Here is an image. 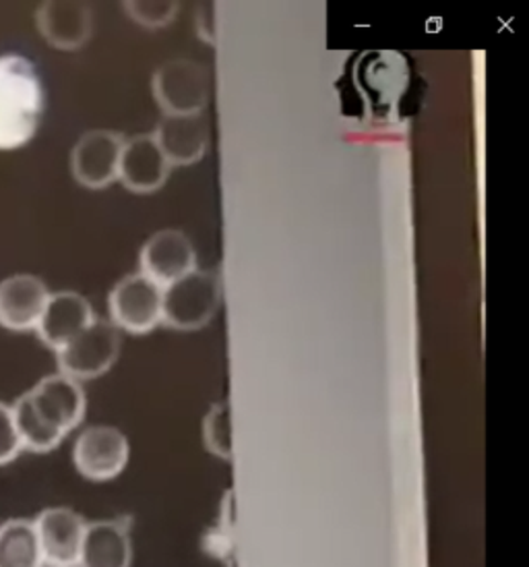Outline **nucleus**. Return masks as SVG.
<instances>
[{
    "instance_id": "nucleus-1",
    "label": "nucleus",
    "mask_w": 529,
    "mask_h": 567,
    "mask_svg": "<svg viewBox=\"0 0 529 567\" xmlns=\"http://www.w3.org/2000/svg\"><path fill=\"white\" fill-rule=\"evenodd\" d=\"M44 114V87L35 64L21 54L0 56V152L32 142Z\"/></svg>"
},
{
    "instance_id": "nucleus-2",
    "label": "nucleus",
    "mask_w": 529,
    "mask_h": 567,
    "mask_svg": "<svg viewBox=\"0 0 529 567\" xmlns=\"http://www.w3.org/2000/svg\"><path fill=\"white\" fill-rule=\"evenodd\" d=\"M221 280L216 271L193 269L178 282L164 288L162 323L176 331H197L218 316Z\"/></svg>"
},
{
    "instance_id": "nucleus-3",
    "label": "nucleus",
    "mask_w": 529,
    "mask_h": 567,
    "mask_svg": "<svg viewBox=\"0 0 529 567\" xmlns=\"http://www.w3.org/2000/svg\"><path fill=\"white\" fill-rule=\"evenodd\" d=\"M121 330L110 319H97L56 352L59 371L79 383L106 375L121 354Z\"/></svg>"
},
{
    "instance_id": "nucleus-4",
    "label": "nucleus",
    "mask_w": 529,
    "mask_h": 567,
    "mask_svg": "<svg viewBox=\"0 0 529 567\" xmlns=\"http://www.w3.org/2000/svg\"><path fill=\"white\" fill-rule=\"evenodd\" d=\"M209 71L188 59H172L157 66L152 90L166 116L201 114L209 102Z\"/></svg>"
},
{
    "instance_id": "nucleus-5",
    "label": "nucleus",
    "mask_w": 529,
    "mask_h": 567,
    "mask_svg": "<svg viewBox=\"0 0 529 567\" xmlns=\"http://www.w3.org/2000/svg\"><path fill=\"white\" fill-rule=\"evenodd\" d=\"M131 445L116 426L92 425L83 429L73 445V464L83 478L106 483L125 473Z\"/></svg>"
},
{
    "instance_id": "nucleus-6",
    "label": "nucleus",
    "mask_w": 529,
    "mask_h": 567,
    "mask_svg": "<svg viewBox=\"0 0 529 567\" xmlns=\"http://www.w3.org/2000/svg\"><path fill=\"white\" fill-rule=\"evenodd\" d=\"M164 290L141 271L125 276L108 297L110 321L118 330L143 336L162 323Z\"/></svg>"
},
{
    "instance_id": "nucleus-7",
    "label": "nucleus",
    "mask_w": 529,
    "mask_h": 567,
    "mask_svg": "<svg viewBox=\"0 0 529 567\" xmlns=\"http://www.w3.org/2000/svg\"><path fill=\"white\" fill-rule=\"evenodd\" d=\"M125 140L108 128H94L79 137L71 152V173L85 189H106L118 181Z\"/></svg>"
},
{
    "instance_id": "nucleus-8",
    "label": "nucleus",
    "mask_w": 529,
    "mask_h": 567,
    "mask_svg": "<svg viewBox=\"0 0 529 567\" xmlns=\"http://www.w3.org/2000/svg\"><path fill=\"white\" fill-rule=\"evenodd\" d=\"M35 412L46 421L48 425L63 433L64 437L75 431L87 410V398L83 385L77 379L64 373H52L40 379L32 390L25 392Z\"/></svg>"
},
{
    "instance_id": "nucleus-9",
    "label": "nucleus",
    "mask_w": 529,
    "mask_h": 567,
    "mask_svg": "<svg viewBox=\"0 0 529 567\" xmlns=\"http://www.w3.org/2000/svg\"><path fill=\"white\" fill-rule=\"evenodd\" d=\"M33 526L40 540V549L46 567H77L79 553L87 520L66 505H54L42 509Z\"/></svg>"
},
{
    "instance_id": "nucleus-10",
    "label": "nucleus",
    "mask_w": 529,
    "mask_h": 567,
    "mask_svg": "<svg viewBox=\"0 0 529 567\" xmlns=\"http://www.w3.org/2000/svg\"><path fill=\"white\" fill-rule=\"evenodd\" d=\"M141 274L162 290L197 269V252L180 230H159L141 249Z\"/></svg>"
},
{
    "instance_id": "nucleus-11",
    "label": "nucleus",
    "mask_w": 529,
    "mask_h": 567,
    "mask_svg": "<svg viewBox=\"0 0 529 567\" xmlns=\"http://www.w3.org/2000/svg\"><path fill=\"white\" fill-rule=\"evenodd\" d=\"M94 319V309L90 300L73 290H63L48 297L35 333L44 342V347L59 352L73 338H77Z\"/></svg>"
},
{
    "instance_id": "nucleus-12",
    "label": "nucleus",
    "mask_w": 529,
    "mask_h": 567,
    "mask_svg": "<svg viewBox=\"0 0 529 567\" xmlns=\"http://www.w3.org/2000/svg\"><path fill=\"white\" fill-rule=\"evenodd\" d=\"M172 166L157 147L154 135H137L126 140L118 164V181L137 195L156 193L170 178Z\"/></svg>"
},
{
    "instance_id": "nucleus-13",
    "label": "nucleus",
    "mask_w": 529,
    "mask_h": 567,
    "mask_svg": "<svg viewBox=\"0 0 529 567\" xmlns=\"http://www.w3.org/2000/svg\"><path fill=\"white\" fill-rule=\"evenodd\" d=\"M46 284L32 274H17L0 282V326L11 331H35L46 307Z\"/></svg>"
},
{
    "instance_id": "nucleus-14",
    "label": "nucleus",
    "mask_w": 529,
    "mask_h": 567,
    "mask_svg": "<svg viewBox=\"0 0 529 567\" xmlns=\"http://www.w3.org/2000/svg\"><path fill=\"white\" fill-rule=\"evenodd\" d=\"M35 23L50 47L79 50L94 32L92 9L83 2H44L35 13Z\"/></svg>"
},
{
    "instance_id": "nucleus-15",
    "label": "nucleus",
    "mask_w": 529,
    "mask_h": 567,
    "mask_svg": "<svg viewBox=\"0 0 529 567\" xmlns=\"http://www.w3.org/2000/svg\"><path fill=\"white\" fill-rule=\"evenodd\" d=\"M154 140L170 166H190L207 154L209 125L203 114H164V118L157 123Z\"/></svg>"
},
{
    "instance_id": "nucleus-16",
    "label": "nucleus",
    "mask_w": 529,
    "mask_h": 567,
    "mask_svg": "<svg viewBox=\"0 0 529 567\" xmlns=\"http://www.w3.org/2000/svg\"><path fill=\"white\" fill-rule=\"evenodd\" d=\"M133 540L121 520L87 522L77 567H131Z\"/></svg>"
},
{
    "instance_id": "nucleus-17",
    "label": "nucleus",
    "mask_w": 529,
    "mask_h": 567,
    "mask_svg": "<svg viewBox=\"0 0 529 567\" xmlns=\"http://www.w3.org/2000/svg\"><path fill=\"white\" fill-rule=\"evenodd\" d=\"M0 567H46L33 520L0 522Z\"/></svg>"
},
{
    "instance_id": "nucleus-18",
    "label": "nucleus",
    "mask_w": 529,
    "mask_h": 567,
    "mask_svg": "<svg viewBox=\"0 0 529 567\" xmlns=\"http://www.w3.org/2000/svg\"><path fill=\"white\" fill-rule=\"evenodd\" d=\"M17 433L23 445V452L50 454L64 442L63 433L48 425L46 421L35 412L28 394H21L11 404Z\"/></svg>"
},
{
    "instance_id": "nucleus-19",
    "label": "nucleus",
    "mask_w": 529,
    "mask_h": 567,
    "mask_svg": "<svg viewBox=\"0 0 529 567\" xmlns=\"http://www.w3.org/2000/svg\"><path fill=\"white\" fill-rule=\"evenodd\" d=\"M203 442L209 454L219 460H232V409L228 402L214 404L203 421Z\"/></svg>"
},
{
    "instance_id": "nucleus-20",
    "label": "nucleus",
    "mask_w": 529,
    "mask_h": 567,
    "mask_svg": "<svg viewBox=\"0 0 529 567\" xmlns=\"http://www.w3.org/2000/svg\"><path fill=\"white\" fill-rule=\"evenodd\" d=\"M180 4L174 0H133L125 2L126 16L131 17L135 23H139L143 28L157 30V28H166L174 21V17L178 13Z\"/></svg>"
},
{
    "instance_id": "nucleus-21",
    "label": "nucleus",
    "mask_w": 529,
    "mask_h": 567,
    "mask_svg": "<svg viewBox=\"0 0 529 567\" xmlns=\"http://www.w3.org/2000/svg\"><path fill=\"white\" fill-rule=\"evenodd\" d=\"M23 454V445L17 433L11 404L0 402V466L15 462Z\"/></svg>"
}]
</instances>
